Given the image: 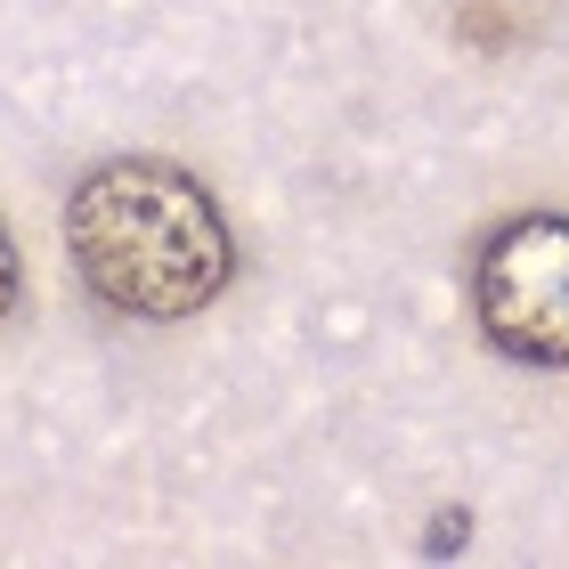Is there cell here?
<instances>
[{
  "instance_id": "cell-2",
  "label": "cell",
  "mask_w": 569,
  "mask_h": 569,
  "mask_svg": "<svg viewBox=\"0 0 569 569\" xmlns=\"http://www.w3.org/2000/svg\"><path fill=\"white\" fill-rule=\"evenodd\" d=\"M480 333L521 367H569V212H521L472 261Z\"/></svg>"
},
{
  "instance_id": "cell-1",
  "label": "cell",
  "mask_w": 569,
  "mask_h": 569,
  "mask_svg": "<svg viewBox=\"0 0 569 569\" xmlns=\"http://www.w3.org/2000/svg\"><path fill=\"white\" fill-rule=\"evenodd\" d=\"M66 252L82 284L122 318H196L220 301L228 269H237V237H228L220 203L196 188L179 163H98L66 203Z\"/></svg>"
},
{
  "instance_id": "cell-3",
  "label": "cell",
  "mask_w": 569,
  "mask_h": 569,
  "mask_svg": "<svg viewBox=\"0 0 569 569\" xmlns=\"http://www.w3.org/2000/svg\"><path fill=\"white\" fill-rule=\"evenodd\" d=\"M24 301V269H17V244H9V228H0V318Z\"/></svg>"
}]
</instances>
